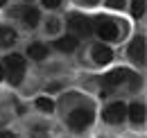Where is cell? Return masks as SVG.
<instances>
[{
  "instance_id": "1",
  "label": "cell",
  "mask_w": 147,
  "mask_h": 138,
  "mask_svg": "<svg viewBox=\"0 0 147 138\" xmlns=\"http://www.w3.org/2000/svg\"><path fill=\"white\" fill-rule=\"evenodd\" d=\"M5 66H7V77L14 86H18L23 82V75H25V59L20 54H9L5 59Z\"/></svg>"
},
{
  "instance_id": "2",
  "label": "cell",
  "mask_w": 147,
  "mask_h": 138,
  "mask_svg": "<svg viewBox=\"0 0 147 138\" xmlns=\"http://www.w3.org/2000/svg\"><path fill=\"white\" fill-rule=\"evenodd\" d=\"M93 122V111L91 109H75L68 116V127L75 131H84L88 124Z\"/></svg>"
},
{
  "instance_id": "3",
  "label": "cell",
  "mask_w": 147,
  "mask_h": 138,
  "mask_svg": "<svg viewBox=\"0 0 147 138\" xmlns=\"http://www.w3.org/2000/svg\"><path fill=\"white\" fill-rule=\"evenodd\" d=\"M95 32L100 34L102 41H115V39H118V25H115V20L102 16V18H97V27H95Z\"/></svg>"
},
{
  "instance_id": "4",
  "label": "cell",
  "mask_w": 147,
  "mask_h": 138,
  "mask_svg": "<svg viewBox=\"0 0 147 138\" xmlns=\"http://www.w3.org/2000/svg\"><path fill=\"white\" fill-rule=\"evenodd\" d=\"M125 116H127V106L122 102H113L111 106L104 109V113H102V118L109 122V124H118V122L125 120Z\"/></svg>"
},
{
  "instance_id": "5",
  "label": "cell",
  "mask_w": 147,
  "mask_h": 138,
  "mask_svg": "<svg viewBox=\"0 0 147 138\" xmlns=\"http://www.w3.org/2000/svg\"><path fill=\"white\" fill-rule=\"evenodd\" d=\"M129 57L136 61V64H143L145 61V39L143 36H136L129 45Z\"/></svg>"
},
{
  "instance_id": "6",
  "label": "cell",
  "mask_w": 147,
  "mask_h": 138,
  "mask_svg": "<svg viewBox=\"0 0 147 138\" xmlns=\"http://www.w3.org/2000/svg\"><path fill=\"white\" fill-rule=\"evenodd\" d=\"M68 25L73 27L75 32H79V34H84V36L91 34V20L84 18V16H79V14H73V16L68 18Z\"/></svg>"
},
{
  "instance_id": "7",
  "label": "cell",
  "mask_w": 147,
  "mask_h": 138,
  "mask_svg": "<svg viewBox=\"0 0 147 138\" xmlns=\"http://www.w3.org/2000/svg\"><path fill=\"white\" fill-rule=\"evenodd\" d=\"M16 14H23V20H25V25L27 27H36V23H38V9H16Z\"/></svg>"
},
{
  "instance_id": "8",
  "label": "cell",
  "mask_w": 147,
  "mask_h": 138,
  "mask_svg": "<svg viewBox=\"0 0 147 138\" xmlns=\"http://www.w3.org/2000/svg\"><path fill=\"white\" fill-rule=\"evenodd\" d=\"M55 48L61 50V52H73L75 48H77V39H75V36H61L55 43Z\"/></svg>"
},
{
  "instance_id": "9",
  "label": "cell",
  "mask_w": 147,
  "mask_h": 138,
  "mask_svg": "<svg viewBox=\"0 0 147 138\" xmlns=\"http://www.w3.org/2000/svg\"><path fill=\"white\" fill-rule=\"evenodd\" d=\"M93 59H95L97 64H109L111 59H113V52H111L109 48H104V45H100V48L93 50Z\"/></svg>"
},
{
  "instance_id": "10",
  "label": "cell",
  "mask_w": 147,
  "mask_h": 138,
  "mask_svg": "<svg viewBox=\"0 0 147 138\" xmlns=\"http://www.w3.org/2000/svg\"><path fill=\"white\" fill-rule=\"evenodd\" d=\"M129 118L136 122V124H138V122H143V120H145V106H143V104H138V102H134L131 106H129Z\"/></svg>"
},
{
  "instance_id": "11",
  "label": "cell",
  "mask_w": 147,
  "mask_h": 138,
  "mask_svg": "<svg viewBox=\"0 0 147 138\" xmlns=\"http://www.w3.org/2000/svg\"><path fill=\"white\" fill-rule=\"evenodd\" d=\"M16 41V32L11 27H0V48H7Z\"/></svg>"
},
{
  "instance_id": "12",
  "label": "cell",
  "mask_w": 147,
  "mask_h": 138,
  "mask_svg": "<svg viewBox=\"0 0 147 138\" xmlns=\"http://www.w3.org/2000/svg\"><path fill=\"white\" fill-rule=\"evenodd\" d=\"M125 77H129L127 70H113V72H109V75L104 77V82H107V86H118Z\"/></svg>"
},
{
  "instance_id": "13",
  "label": "cell",
  "mask_w": 147,
  "mask_h": 138,
  "mask_svg": "<svg viewBox=\"0 0 147 138\" xmlns=\"http://www.w3.org/2000/svg\"><path fill=\"white\" fill-rule=\"evenodd\" d=\"M27 52H30V57H32V59H36V61H41V59H45V57H48V48H45L43 43H32V45L27 48Z\"/></svg>"
},
{
  "instance_id": "14",
  "label": "cell",
  "mask_w": 147,
  "mask_h": 138,
  "mask_svg": "<svg viewBox=\"0 0 147 138\" xmlns=\"http://www.w3.org/2000/svg\"><path fill=\"white\" fill-rule=\"evenodd\" d=\"M36 106L41 109V111H45V113L55 111V102H52L50 97H38V100H36Z\"/></svg>"
},
{
  "instance_id": "15",
  "label": "cell",
  "mask_w": 147,
  "mask_h": 138,
  "mask_svg": "<svg viewBox=\"0 0 147 138\" xmlns=\"http://www.w3.org/2000/svg\"><path fill=\"white\" fill-rule=\"evenodd\" d=\"M131 14L136 18L143 16V14H145V0H134V2H131Z\"/></svg>"
},
{
  "instance_id": "16",
  "label": "cell",
  "mask_w": 147,
  "mask_h": 138,
  "mask_svg": "<svg viewBox=\"0 0 147 138\" xmlns=\"http://www.w3.org/2000/svg\"><path fill=\"white\" fill-rule=\"evenodd\" d=\"M107 5H109V7H115V9H122L125 0H107Z\"/></svg>"
},
{
  "instance_id": "17",
  "label": "cell",
  "mask_w": 147,
  "mask_h": 138,
  "mask_svg": "<svg viewBox=\"0 0 147 138\" xmlns=\"http://www.w3.org/2000/svg\"><path fill=\"white\" fill-rule=\"evenodd\" d=\"M59 2H61V0H43V5L50 7V9H52V7H59Z\"/></svg>"
},
{
  "instance_id": "18",
  "label": "cell",
  "mask_w": 147,
  "mask_h": 138,
  "mask_svg": "<svg viewBox=\"0 0 147 138\" xmlns=\"http://www.w3.org/2000/svg\"><path fill=\"white\" fill-rule=\"evenodd\" d=\"M48 25H50V27H48V32H55V30H57V25H59V23H57L55 18H52V20H50Z\"/></svg>"
},
{
  "instance_id": "19",
  "label": "cell",
  "mask_w": 147,
  "mask_h": 138,
  "mask_svg": "<svg viewBox=\"0 0 147 138\" xmlns=\"http://www.w3.org/2000/svg\"><path fill=\"white\" fill-rule=\"evenodd\" d=\"M0 138H14L11 131H0Z\"/></svg>"
},
{
  "instance_id": "20",
  "label": "cell",
  "mask_w": 147,
  "mask_h": 138,
  "mask_svg": "<svg viewBox=\"0 0 147 138\" xmlns=\"http://www.w3.org/2000/svg\"><path fill=\"white\" fill-rule=\"evenodd\" d=\"M5 77V68H2V64H0V79Z\"/></svg>"
},
{
  "instance_id": "21",
  "label": "cell",
  "mask_w": 147,
  "mask_h": 138,
  "mask_svg": "<svg viewBox=\"0 0 147 138\" xmlns=\"http://www.w3.org/2000/svg\"><path fill=\"white\" fill-rule=\"evenodd\" d=\"M5 2H7V0H0V7H2V5H5Z\"/></svg>"
},
{
  "instance_id": "22",
  "label": "cell",
  "mask_w": 147,
  "mask_h": 138,
  "mask_svg": "<svg viewBox=\"0 0 147 138\" xmlns=\"http://www.w3.org/2000/svg\"><path fill=\"white\" fill-rule=\"evenodd\" d=\"M86 2H95V0H86Z\"/></svg>"
}]
</instances>
